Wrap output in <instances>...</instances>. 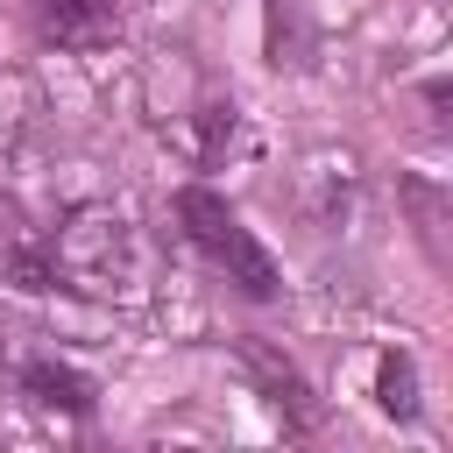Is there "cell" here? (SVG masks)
<instances>
[{"mask_svg":"<svg viewBox=\"0 0 453 453\" xmlns=\"http://www.w3.org/2000/svg\"><path fill=\"white\" fill-rule=\"evenodd\" d=\"M177 226H184V241L241 290V297H255V304H269L276 290H283V276H276V262H269V248L241 226V212L212 191V184H184L177 191Z\"/></svg>","mask_w":453,"mask_h":453,"instance_id":"cell-1","label":"cell"},{"mask_svg":"<svg viewBox=\"0 0 453 453\" xmlns=\"http://www.w3.org/2000/svg\"><path fill=\"white\" fill-rule=\"evenodd\" d=\"M35 14L64 50H99L120 28V0H35Z\"/></svg>","mask_w":453,"mask_h":453,"instance_id":"cell-2","label":"cell"},{"mask_svg":"<svg viewBox=\"0 0 453 453\" xmlns=\"http://www.w3.org/2000/svg\"><path fill=\"white\" fill-rule=\"evenodd\" d=\"M21 396L42 403V411H71V418L92 411V382H85L78 368H64V361H28V368H21Z\"/></svg>","mask_w":453,"mask_h":453,"instance_id":"cell-3","label":"cell"},{"mask_svg":"<svg viewBox=\"0 0 453 453\" xmlns=\"http://www.w3.org/2000/svg\"><path fill=\"white\" fill-rule=\"evenodd\" d=\"M382 411H389V418H411V411H418V396H411V361H403V354L382 361Z\"/></svg>","mask_w":453,"mask_h":453,"instance_id":"cell-4","label":"cell"}]
</instances>
